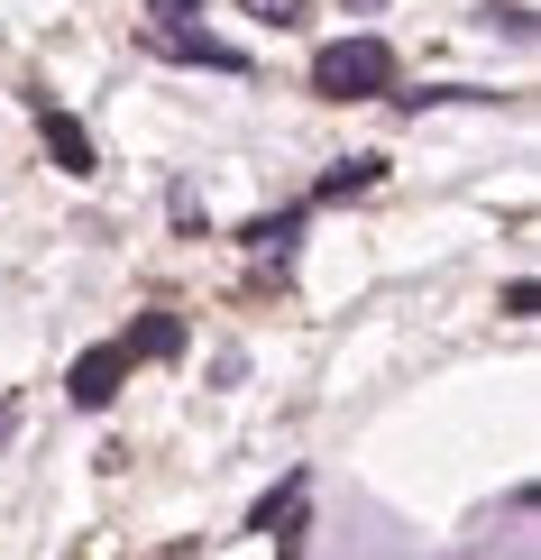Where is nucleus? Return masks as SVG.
I'll return each mask as SVG.
<instances>
[{
	"label": "nucleus",
	"mask_w": 541,
	"mask_h": 560,
	"mask_svg": "<svg viewBox=\"0 0 541 560\" xmlns=\"http://www.w3.org/2000/svg\"><path fill=\"white\" fill-rule=\"evenodd\" d=\"M486 28H505V37H532V10H524V0H505V10H486Z\"/></svg>",
	"instance_id": "9d476101"
},
{
	"label": "nucleus",
	"mask_w": 541,
	"mask_h": 560,
	"mask_svg": "<svg viewBox=\"0 0 541 560\" xmlns=\"http://www.w3.org/2000/svg\"><path fill=\"white\" fill-rule=\"evenodd\" d=\"M156 56H175V65H211V74H248V56L239 46H221V37H202V28H148Z\"/></svg>",
	"instance_id": "20e7f679"
},
{
	"label": "nucleus",
	"mask_w": 541,
	"mask_h": 560,
	"mask_svg": "<svg viewBox=\"0 0 541 560\" xmlns=\"http://www.w3.org/2000/svg\"><path fill=\"white\" fill-rule=\"evenodd\" d=\"M294 240H303V212H267V221H248V248H257V258H294Z\"/></svg>",
	"instance_id": "6e6552de"
},
{
	"label": "nucleus",
	"mask_w": 541,
	"mask_h": 560,
	"mask_svg": "<svg viewBox=\"0 0 541 560\" xmlns=\"http://www.w3.org/2000/svg\"><path fill=\"white\" fill-rule=\"evenodd\" d=\"M376 175H386V156H349V166L321 175V202H349V194H376Z\"/></svg>",
	"instance_id": "0eeeda50"
},
{
	"label": "nucleus",
	"mask_w": 541,
	"mask_h": 560,
	"mask_svg": "<svg viewBox=\"0 0 541 560\" xmlns=\"http://www.w3.org/2000/svg\"><path fill=\"white\" fill-rule=\"evenodd\" d=\"M10 423H19V413H10V405H0V441H10Z\"/></svg>",
	"instance_id": "f8f14e48"
},
{
	"label": "nucleus",
	"mask_w": 541,
	"mask_h": 560,
	"mask_svg": "<svg viewBox=\"0 0 541 560\" xmlns=\"http://www.w3.org/2000/svg\"><path fill=\"white\" fill-rule=\"evenodd\" d=\"M148 10H156V19H166V28H175V19H193L202 0H148Z\"/></svg>",
	"instance_id": "9b49d317"
},
{
	"label": "nucleus",
	"mask_w": 541,
	"mask_h": 560,
	"mask_svg": "<svg viewBox=\"0 0 541 560\" xmlns=\"http://www.w3.org/2000/svg\"><path fill=\"white\" fill-rule=\"evenodd\" d=\"M313 92L321 102H386L395 92V46L386 37H331L313 56Z\"/></svg>",
	"instance_id": "f257e3e1"
},
{
	"label": "nucleus",
	"mask_w": 541,
	"mask_h": 560,
	"mask_svg": "<svg viewBox=\"0 0 541 560\" xmlns=\"http://www.w3.org/2000/svg\"><path fill=\"white\" fill-rule=\"evenodd\" d=\"M239 10H248V19H275V28H294V19H303V0H239Z\"/></svg>",
	"instance_id": "1a4fd4ad"
},
{
	"label": "nucleus",
	"mask_w": 541,
	"mask_h": 560,
	"mask_svg": "<svg viewBox=\"0 0 541 560\" xmlns=\"http://www.w3.org/2000/svg\"><path fill=\"white\" fill-rule=\"evenodd\" d=\"M37 138H46V156H56V175H102V156H92V129L74 120V110H56V102H37Z\"/></svg>",
	"instance_id": "7ed1b4c3"
},
{
	"label": "nucleus",
	"mask_w": 541,
	"mask_h": 560,
	"mask_svg": "<svg viewBox=\"0 0 541 560\" xmlns=\"http://www.w3.org/2000/svg\"><path fill=\"white\" fill-rule=\"evenodd\" d=\"M303 487H313V478H303V469H285V487H275V497H257L248 533H267V542H275V533H294V515H303Z\"/></svg>",
	"instance_id": "39448f33"
},
{
	"label": "nucleus",
	"mask_w": 541,
	"mask_h": 560,
	"mask_svg": "<svg viewBox=\"0 0 541 560\" xmlns=\"http://www.w3.org/2000/svg\"><path fill=\"white\" fill-rule=\"evenodd\" d=\"M120 377H129V349H120V340H102V349H83V359L64 368V395H74L83 413H102L110 395H120Z\"/></svg>",
	"instance_id": "f03ea898"
},
{
	"label": "nucleus",
	"mask_w": 541,
	"mask_h": 560,
	"mask_svg": "<svg viewBox=\"0 0 541 560\" xmlns=\"http://www.w3.org/2000/svg\"><path fill=\"white\" fill-rule=\"evenodd\" d=\"M120 349H129V359H175V349H184V322H175V313H148Z\"/></svg>",
	"instance_id": "423d86ee"
}]
</instances>
